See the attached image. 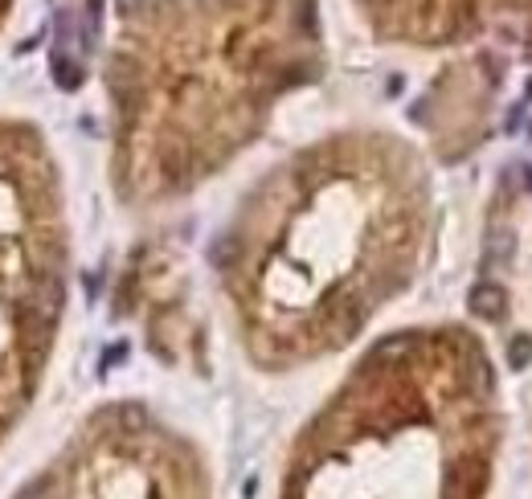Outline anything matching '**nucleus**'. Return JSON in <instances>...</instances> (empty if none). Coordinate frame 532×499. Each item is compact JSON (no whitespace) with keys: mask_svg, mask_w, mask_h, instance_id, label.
I'll use <instances>...</instances> for the list:
<instances>
[{"mask_svg":"<svg viewBox=\"0 0 532 499\" xmlns=\"http://www.w3.org/2000/svg\"><path fill=\"white\" fill-rule=\"evenodd\" d=\"M17 499H213L205 454L143 406L90 413Z\"/></svg>","mask_w":532,"mask_h":499,"instance_id":"5","label":"nucleus"},{"mask_svg":"<svg viewBox=\"0 0 532 499\" xmlns=\"http://www.w3.org/2000/svg\"><path fill=\"white\" fill-rule=\"evenodd\" d=\"M8 4H12V0H0V21L8 17Z\"/></svg>","mask_w":532,"mask_h":499,"instance_id":"6","label":"nucleus"},{"mask_svg":"<svg viewBox=\"0 0 532 499\" xmlns=\"http://www.w3.org/2000/svg\"><path fill=\"white\" fill-rule=\"evenodd\" d=\"M315 70L311 0H135L107 70L119 192L156 205L209 181Z\"/></svg>","mask_w":532,"mask_h":499,"instance_id":"2","label":"nucleus"},{"mask_svg":"<svg viewBox=\"0 0 532 499\" xmlns=\"http://www.w3.org/2000/svg\"><path fill=\"white\" fill-rule=\"evenodd\" d=\"M495 451L484 348L454 327L398 332L299 430L278 499H488Z\"/></svg>","mask_w":532,"mask_h":499,"instance_id":"3","label":"nucleus"},{"mask_svg":"<svg viewBox=\"0 0 532 499\" xmlns=\"http://www.w3.org/2000/svg\"><path fill=\"white\" fill-rule=\"evenodd\" d=\"M70 274L62 176L42 131L0 119V446L33 406Z\"/></svg>","mask_w":532,"mask_h":499,"instance_id":"4","label":"nucleus"},{"mask_svg":"<svg viewBox=\"0 0 532 499\" xmlns=\"http://www.w3.org/2000/svg\"><path fill=\"white\" fill-rule=\"evenodd\" d=\"M422 242L426 176L405 143L348 131L295 152L218 246L246 352L278 372L344 348L414 278Z\"/></svg>","mask_w":532,"mask_h":499,"instance_id":"1","label":"nucleus"}]
</instances>
